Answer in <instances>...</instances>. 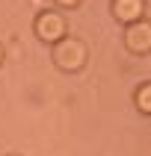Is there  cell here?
<instances>
[{"instance_id":"obj_1","label":"cell","mask_w":151,"mask_h":156,"mask_svg":"<svg viewBox=\"0 0 151 156\" xmlns=\"http://www.w3.org/2000/svg\"><path fill=\"white\" fill-rule=\"evenodd\" d=\"M62 33H65L62 18H56V15H42L39 18V35H42L44 41H56Z\"/></svg>"},{"instance_id":"obj_2","label":"cell","mask_w":151,"mask_h":156,"mask_svg":"<svg viewBox=\"0 0 151 156\" xmlns=\"http://www.w3.org/2000/svg\"><path fill=\"white\" fill-rule=\"evenodd\" d=\"M115 15L119 18H136L139 15V0H115Z\"/></svg>"},{"instance_id":"obj_3","label":"cell","mask_w":151,"mask_h":156,"mask_svg":"<svg viewBox=\"0 0 151 156\" xmlns=\"http://www.w3.org/2000/svg\"><path fill=\"white\" fill-rule=\"evenodd\" d=\"M139 106L145 109V112L151 109V88H142V91H139Z\"/></svg>"},{"instance_id":"obj_4","label":"cell","mask_w":151,"mask_h":156,"mask_svg":"<svg viewBox=\"0 0 151 156\" xmlns=\"http://www.w3.org/2000/svg\"><path fill=\"white\" fill-rule=\"evenodd\" d=\"M0 59H3V50H0Z\"/></svg>"}]
</instances>
